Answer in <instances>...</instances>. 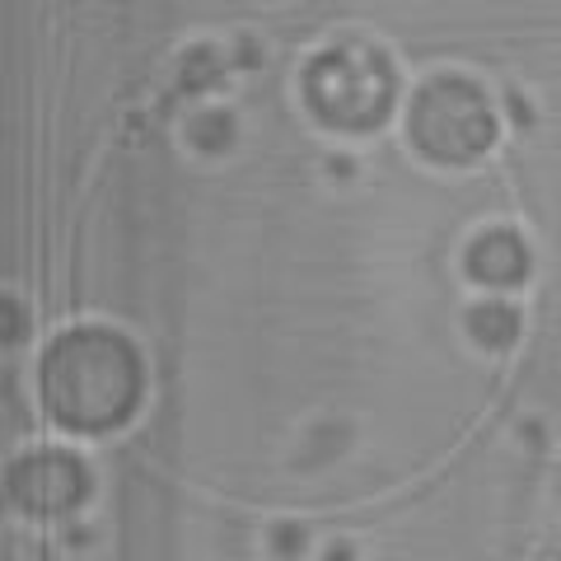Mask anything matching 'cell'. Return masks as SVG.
Returning <instances> with one entry per match:
<instances>
[{"label": "cell", "mask_w": 561, "mask_h": 561, "mask_svg": "<svg viewBox=\"0 0 561 561\" xmlns=\"http://www.w3.org/2000/svg\"><path fill=\"white\" fill-rule=\"evenodd\" d=\"M140 370L131 346L99 328H76L47 351L43 393L51 416L70 431H103L131 412Z\"/></svg>", "instance_id": "cell-1"}, {"label": "cell", "mask_w": 561, "mask_h": 561, "mask_svg": "<svg viewBox=\"0 0 561 561\" xmlns=\"http://www.w3.org/2000/svg\"><path fill=\"white\" fill-rule=\"evenodd\" d=\"M491 136H496V122H491L486 99L463 80L431 84L412 103V140L431 160L463 164L491 146Z\"/></svg>", "instance_id": "cell-2"}, {"label": "cell", "mask_w": 561, "mask_h": 561, "mask_svg": "<svg viewBox=\"0 0 561 561\" xmlns=\"http://www.w3.org/2000/svg\"><path fill=\"white\" fill-rule=\"evenodd\" d=\"M389 94H393L389 70H383L379 57H370L360 47L328 51L309 70V99L319 108V117L332 122V127H370L389 108Z\"/></svg>", "instance_id": "cell-3"}, {"label": "cell", "mask_w": 561, "mask_h": 561, "mask_svg": "<svg viewBox=\"0 0 561 561\" xmlns=\"http://www.w3.org/2000/svg\"><path fill=\"white\" fill-rule=\"evenodd\" d=\"M14 501L33 515H61L84 496V472L70 454H33L10 472Z\"/></svg>", "instance_id": "cell-4"}, {"label": "cell", "mask_w": 561, "mask_h": 561, "mask_svg": "<svg viewBox=\"0 0 561 561\" xmlns=\"http://www.w3.org/2000/svg\"><path fill=\"white\" fill-rule=\"evenodd\" d=\"M468 267L478 280H486V286H515L524 267H529V257H524L515 234H486V239H478V249L468 253Z\"/></svg>", "instance_id": "cell-5"}, {"label": "cell", "mask_w": 561, "mask_h": 561, "mask_svg": "<svg viewBox=\"0 0 561 561\" xmlns=\"http://www.w3.org/2000/svg\"><path fill=\"white\" fill-rule=\"evenodd\" d=\"M472 337H478L482 346H505V342H515V332H519V319H515V309H501V305H482V309H472Z\"/></svg>", "instance_id": "cell-6"}]
</instances>
